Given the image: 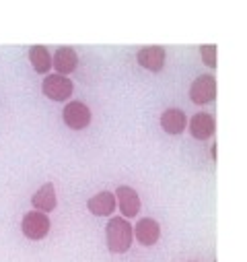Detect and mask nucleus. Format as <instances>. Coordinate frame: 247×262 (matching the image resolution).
<instances>
[{
	"mask_svg": "<svg viewBox=\"0 0 247 262\" xmlns=\"http://www.w3.org/2000/svg\"><path fill=\"white\" fill-rule=\"evenodd\" d=\"M188 130H190V135H192L196 141H208V139L214 135V130H216V120H214L212 114L198 112L196 116L190 118Z\"/></svg>",
	"mask_w": 247,
	"mask_h": 262,
	"instance_id": "6e6552de",
	"label": "nucleus"
},
{
	"mask_svg": "<svg viewBox=\"0 0 247 262\" xmlns=\"http://www.w3.org/2000/svg\"><path fill=\"white\" fill-rule=\"evenodd\" d=\"M165 60H167V52L163 46H146L136 52V62L151 73H161L165 67Z\"/></svg>",
	"mask_w": 247,
	"mask_h": 262,
	"instance_id": "0eeeda50",
	"label": "nucleus"
},
{
	"mask_svg": "<svg viewBox=\"0 0 247 262\" xmlns=\"http://www.w3.org/2000/svg\"><path fill=\"white\" fill-rule=\"evenodd\" d=\"M41 91L52 101H66V99H70V95L75 91V85L64 75L50 73V75H45V79L41 83Z\"/></svg>",
	"mask_w": 247,
	"mask_h": 262,
	"instance_id": "f03ea898",
	"label": "nucleus"
},
{
	"mask_svg": "<svg viewBox=\"0 0 247 262\" xmlns=\"http://www.w3.org/2000/svg\"><path fill=\"white\" fill-rule=\"evenodd\" d=\"M190 99L196 105H206L216 99V79L212 75H200L190 85Z\"/></svg>",
	"mask_w": 247,
	"mask_h": 262,
	"instance_id": "39448f33",
	"label": "nucleus"
},
{
	"mask_svg": "<svg viewBox=\"0 0 247 262\" xmlns=\"http://www.w3.org/2000/svg\"><path fill=\"white\" fill-rule=\"evenodd\" d=\"M200 56L208 69H216V46H212V43L200 46Z\"/></svg>",
	"mask_w": 247,
	"mask_h": 262,
	"instance_id": "2eb2a0df",
	"label": "nucleus"
},
{
	"mask_svg": "<svg viewBox=\"0 0 247 262\" xmlns=\"http://www.w3.org/2000/svg\"><path fill=\"white\" fill-rule=\"evenodd\" d=\"M113 194H115L117 209H119V213H121L124 219H132V217H136L140 213L142 203H140L138 192L132 186H119Z\"/></svg>",
	"mask_w": 247,
	"mask_h": 262,
	"instance_id": "423d86ee",
	"label": "nucleus"
},
{
	"mask_svg": "<svg viewBox=\"0 0 247 262\" xmlns=\"http://www.w3.org/2000/svg\"><path fill=\"white\" fill-rule=\"evenodd\" d=\"M29 62L37 75H50V69H54L52 54L45 46H31L29 48Z\"/></svg>",
	"mask_w": 247,
	"mask_h": 262,
	"instance_id": "4468645a",
	"label": "nucleus"
},
{
	"mask_svg": "<svg viewBox=\"0 0 247 262\" xmlns=\"http://www.w3.org/2000/svg\"><path fill=\"white\" fill-rule=\"evenodd\" d=\"M91 110L87 103L83 101H68L66 107L62 110V120H64V124L72 130H85L89 124H91Z\"/></svg>",
	"mask_w": 247,
	"mask_h": 262,
	"instance_id": "20e7f679",
	"label": "nucleus"
},
{
	"mask_svg": "<svg viewBox=\"0 0 247 262\" xmlns=\"http://www.w3.org/2000/svg\"><path fill=\"white\" fill-rule=\"evenodd\" d=\"M161 128L167 135H181L183 130H188V116H185L183 110L179 107H169L161 114Z\"/></svg>",
	"mask_w": 247,
	"mask_h": 262,
	"instance_id": "9d476101",
	"label": "nucleus"
},
{
	"mask_svg": "<svg viewBox=\"0 0 247 262\" xmlns=\"http://www.w3.org/2000/svg\"><path fill=\"white\" fill-rule=\"evenodd\" d=\"M105 239H107L109 252L126 254L134 239L132 223H128V219H124V217H111L105 225Z\"/></svg>",
	"mask_w": 247,
	"mask_h": 262,
	"instance_id": "f257e3e1",
	"label": "nucleus"
},
{
	"mask_svg": "<svg viewBox=\"0 0 247 262\" xmlns=\"http://www.w3.org/2000/svg\"><path fill=\"white\" fill-rule=\"evenodd\" d=\"M115 194L109 192V190H103L95 196H91V199L87 201V209L95 215V217H111V213L115 211Z\"/></svg>",
	"mask_w": 247,
	"mask_h": 262,
	"instance_id": "f8f14e48",
	"label": "nucleus"
},
{
	"mask_svg": "<svg viewBox=\"0 0 247 262\" xmlns=\"http://www.w3.org/2000/svg\"><path fill=\"white\" fill-rule=\"evenodd\" d=\"M134 237L138 239L140 246H146V248L155 246L159 242V237H161V225H159V221H155L151 217L140 219L134 225Z\"/></svg>",
	"mask_w": 247,
	"mask_h": 262,
	"instance_id": "9b49d317",
	"label": "nucleus"
},
{
	"mask_svg": "<svg viewBox=\"0 0 247 262\" xmlns=\"http://www.w3.org/2000/svg\"><path fill=\"white\" fill-rule=\"evenodd\" d=\"M31 205H33L35 211L45 213V215L52 213V211L56 209V205H58V196H56V188H54L52 182L43 184V186L31 196Z\"/></svg>",
	"mask_w": 247,
	"mask_h": 262,
	"instance_id": "ddd939ff",
	"label": "nucleus"
},
{
	"mask_svg": "<svg viewBox=\"0 0 247 262\" xmlns=\"http://www.w3.org/2000/svg\"><path fill=\"white\" fill-rule=\"evenodd\" d=\"M52 62H54V69H56L58 75L68 77V75L75 73L77 67H79V54L75 52V48L64 46V48H58V50L54 52Z\"/></svg>",
	"mask_w": 247,
	"mask_h": 262,
	"instance_id": "1a4fd4ad",
	"label": "nucleus"
},
{
	"mask_svg": "<svg viewBox=\"0 0 247 262\" xmlns=\"http://www.w3.org/2000/svg\"><path fill=\"white\" fill-rule=\"evenodd\" d=\"M50 217L45 213H39V211H29L23 215V221H21V231L27 239L31 242H39L43 239L47 233H50Z\"/></svg>",
	"mask_w": 247,
	"mask_h": 262,
	"instance_id": "7ed1b4c3",
	"label": "nucleus"
}]
</instances>
